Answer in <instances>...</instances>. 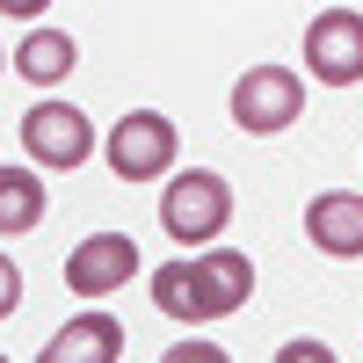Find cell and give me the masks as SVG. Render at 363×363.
<instances>
[{
    "mask_svg": "<svg viewBox=\"0 0 363 363\" xmlns=\"http://www.w3.org/2000/svg\"><path fill=\"white\" fill-rule=\"evenodd\" d=\"M160 225L174 247H211L225 225H233V182L218 167H189V174H174L167 182V196H160Z\"/></svg>",
    "mask_w": 363,
    "mask_h": 363,
    "instance_id": "cell-1",
    "label": "cell"
},
{
    "mask_svg": "<svg viewBox=\"0 0 363 363\" xmlns=\"http://www.w3.org/2000/svg\"><path fill=\"white\" fill-rule=\"evenodd\" d=\"M306 116V80L284 73V66H255L233 80V124L247 138H269V131H291Z\"/></svg>",
    "mask_w": 363,
    "mask_h": 363,
    "instance_id": "cell-2",
    "label": "cell"
},
{
    "mask_svg": "<svg viewBox=\"0 0 363 363\" xmlns=\"http://www.w3.org/2000/svg\"><path fill=\"white\" fill-rule=\"evenodd\" d=\"M174 116H160V109H131V116H116V131L102 138V153H109V167H116V182H160L167 167H174Z\"/></svg>",
    "mask_w": 363,
    "mask_h": 363,
    "instance_id": "cell-3",
    "label": "cell"
},
{
    "mask_svg": "<svg viewBox=\"0 0 363 363\" xmlns=\"http://www.w3.org/2000/svg\"><path fill=\"white\" fill-rule=\"evenodd\" d=\"M306 66L327 87H356L363 80V15L356 8H327L306 22Z\"/></svg>",
    "mask_w": 363,
    "mask_h": 363,
    "instance_id": "cell-4",
    "label": "cell"
},
{
    "mask_svg": "<svg viewBox=\"0 0 363 363\" xmlns=\"http://www.w3.org/2000/svg\"><path fill=\"white\" fill-rule=\"evenodd\" d=\"M138 277V240L131 233H87L66 255V291L73 298H109Z\"/></svg>",
    "mask_w": 363,
    "mask_h": 363,
    "instance_id": "cell-5",
    "label": "cell"
},
{
    "mask_svg": "<svg viewBox=\"0 0 363 363\" xmlns=\"http://www.w3.org/2000/svg\"><path fill=\"white\" fill-rule=\"evenodd\" d=\"M22 145H29L37 167H80L95 153V124H87L73 102H37L22 116Z\"/></svg>",
    "mask_w": 363,
    "mask_h": 363,
    "instance_id": "cell-6",
    "label": "cell"
},
{
    "mask_svg": "<svg viewBox=\"0 0 363 363\" xmlns=\"http://www.w3.org/2000/svg\"><path fill=\"white\" fill-rule=\"evenodd\" d=\"M189 291H196V313L203 320H225L255 298V262L240 247H211V255H189Z\"/></svg>",
    "mask_w": 363,
    "mask_h": 363,
    "instance_id": "cell-7",
    "label": "cell"
},
{
    "mask_svg": "<svg viewBox=\"0 0 363 363\" xmlns=\"http://www.w3.org/2000/svg\"><path fill=\"white\" fill-rule=\"evenodd\" d=\"M116 356H124V327H116L109 313H73L37 349V363H116Z\"/></svg>",
    "mask_w": 363,
    "mask_h": 363,
    "instance_id": "cell-8",
    "label": "cell"
},
{
    "mask_svg": "<svg viewBox=\"0 0 363 363\" xmlns=\"http://www.w3.org/2000/svg\"><path fill=\"white\" fill-rule=\"evenodd\" d=\"M306 233H313L320 255L356 262V255H363V196H356V189H327V196H313V203H306Z\"/></svg>",
    "mask_w": 363,
    "mask_h": 363,
    "instance_id": "cell-9",
    "label": "cell"
},
{
    "mask_svg": "<svg viewBox=\"0 0 363 363\" xmlns=\"http://www.w3.org/2000/svg\"><path fill=\"white\" fill-rule=\"evenodd\" d=\"M73 58H80L73 37L44 22V29H29V37L15 44V73H22V80H37V87H58V80H73Z\"/></svg>",
    "mask_w": 363,
    "mask_h": 363,
    "instance_id": "cell-10",
    "label": "cell"
},
{
    "mask_svg": "<svg viewBox=\"0 0 363 363\" xmlns=\"http://www.w3.org/2000/svg\"><path fill=\"white\" fill-rule=\"evenodd\" d=\"M44 182L29 167H0V233H37L44 225Z\"/></svg>",
    "mask_w": 363,
    "mask_h": 363,
    "instance_id": "cell-11",
    "label": "cell"
},
{
    "mask_svg": "<svg viewBox=\"0 0 363 363\" xmlns=\"http://www.w3.org/2000/svg\"><path fill=\"white\" fill-rule=\"evenodd\" d=\"M153 306H160L167 320H189V327H203V313H196V291H189V255H182V262H167V269H153Z\"/></svg>",
    "mask_w": 363,
    "mask_h": 363,
    "instance_id": "cell-12",
    "label": "cell"
},
{
    "mask_svg": "<svg viewBox=\"0 0 363 363\" xmlns=\"http://www.w3.org/2000/svg\"><path fill=\"white\" fill-rule=\"evenodd\" d=\"M277 363H342V356L327 349V342H313V335H298V342H284V349H277Z\"/></svg>",
    "mask_w": 363,
    "mask_h": 363,
    "instance_id": "cell-13",
    "label": "cell"
},
{
    "mask_svg": "<svg viewBox=\"0 0 363 363\" xmlns=\"http://www.w3.org/2000/svg\"><path fill=\"white\" fill-rule=\"evenodd\" d=\"M160 363H233V356H225L218 342H196V335H189V342H174V349H167Z\"/></svg>",
    "mask_w": 363,
    "mask_h": 363,
    "instance_id": "cell-14",
    "label": "cell"
},
{
    "mask_svg": "<svg viewBox=\"0 0 363 363\" xmlns=\"http://www.w3.org/2000/svg\"><path fill=\"white\" fill-rule=\"evenodd\" d=\"M15 306H22V277H15V262L0 255V320H8Z\"/></svg>",
    "mask_w": 363,
    "mask_h": 363,
    "instance_id": "cell-15",
    "label": "cell"
},
{
    "mask_svg": "<svg viewBox=\"0 0 363 363\" xmlns=\"http://www.w3.org/2000/svg\"><path fill=\"white\" fill-rule=\"evenodd\" d=\"M0 66H8V51H0Z\"/></svg>",
    "mask_w": 363,
    "mask_h": 363,
    "instance_id": "cell-16",
    "label": "cell"
},
{
    "mask_svg": "<svg viewBox=\"0 0 363 363\" xmlns=\"http://www.w3.org/2000/svg\"><path fill=\"white\" fill-rule=\"evenodd\" d=\"M0 363H8V356H0Z\"/></svg>",
    "mask_w": 363,
    "mask_h": 363,
    "instance_id": "cell-17",
    "label": "cell"
}]
</instances>
